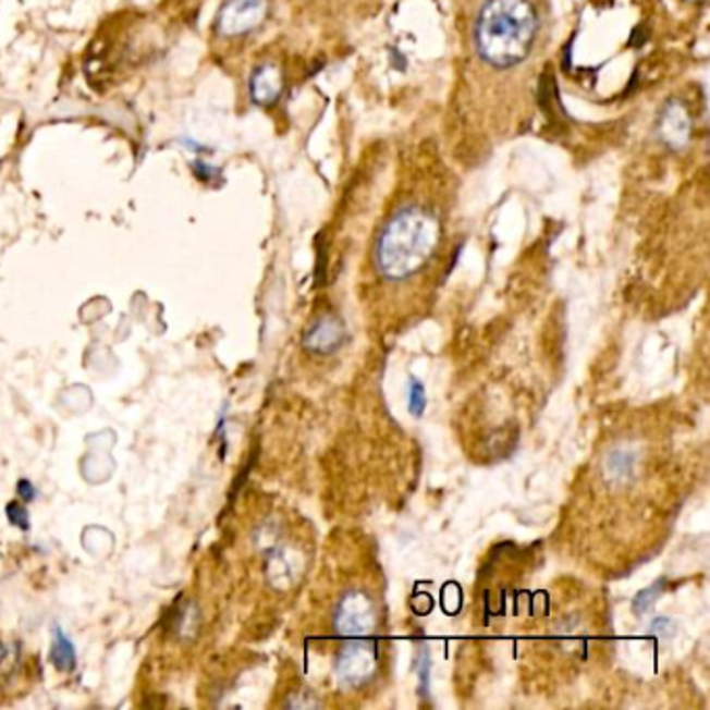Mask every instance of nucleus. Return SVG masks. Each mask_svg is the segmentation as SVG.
Instances as JSON below:
<instances>
[{
	"label": "nucleus",
	"instance_id": "nucleus-1",
	"mask_svg": "<svg viewBox=\"0 0 710 710\" xmlns=\"http://www.w3.org/2000/svg\"><path fill=\"white\" fill-rule=\"evenodd\" d=\"M542 17L531 0H483L474 24V47L492 70H513L527 61L540 38Z\"/></svg>",
	"mask_w": 710,
	"mask_h": 710
},
{
	"label": "nucleus",
	"instance_id": "nucleus-2",
	"mask_svg": "<svg viewBox=\"0 0 710 710\" xmlns=\"http://www.w3.org/2000/svg\"><path fill=\"white\" fill-rule=\"evenodd\" d=\"M442 237L438 215L424 205H404L392 215L376 242V265L388 280L401 282L426 267Z\"/></svg>",
	"mask_w": 710,
	"mask_h": 710
},
{
	"label": "nucleus",
	"instance_id": "nucleus-3",
	"mask_svg": "<svg viewBox=\"0 0 710 710\" xmlns=\"http://www.w3.org/2000/svg\"><path fill=\"white\" fill-rule=\"evenodd\" d=\"M374 602L360 592L346 593L335 609V629L348 638H363L376 629Z\"/></svg>",
	"mask_w": 710,
	"mask_h": 710
},
{
	"label": "nucleus",
	"instance_id": "nucleus-4",
	"mask_svg": "<svg viewBox=\"0 0 710 710\" xmlns=\"http://www.w3.org/2000/svg\"><path fill=\"white\" fill-rule=\"evenodd\" d=\"M267 0H230L217 17V32L225 38L246 36L267 17Z\"/></svg>",
	"mask_w": 710,
	"mask_h": 710
},
{
	"label": "nucleus",
	"instance_id": "nucleus-5",
	"mask_svg": "<svg viewBox=\"0 0 710 710\" xmlns=\"http://www.w3.org/2000/svg\"><path fill=\"white\" fill-rule=\"evenodd\" d=\"M378 669V650L367 641H348L338 654V673L348 686H360L374 677Z\"/></svg>",
	"mask_w": 710,
	"mask_h": 710
},
{
	"label": "nucleus",
	"instance_id": "nucleus-6",
	"mask_svg": "<svg viewBox=\"0 0 710 710\" xmlns=\"http://www.w3.org/2000/svg\"><path fill=\"white\" fill-rule=\"evenodd\" d=\"M691 130H694V121H691V113H689L686 102H682V100L664 102L659 119H657L659 140L671 150H680L689 143Z\"/></svg>",
	"mask_w": 710,
	"mask_h": 710
},
{
	"label": "nucleus",
	"instance_id": "nucleus-7",
	"mask_svg": "<svg viewBox=\"0 0 710 710\" xmlns=\"http://www.w3.org/2000/svg\"><path fill=\"white\" fill-rule=\"evenodd\" d=\"M344 338H346L344 321L335 315H323L308 328L303 344L313 355H332L344 344Z\"/></svg>",
	"mask_w": 710,
	"mask_h": 710
},
{
	"label": "nucleus",
	"instance_id": "nucleus-8",
	"mask_svg": "<svg viewBox=\"0 0 710 710\" xmlns=\"http://www.w3.org/2000/svg\"><path fill=\"white\" fill-rule=\"evenodd\" d=\"M248 88H250V98L259 107H271L280 100V96L284 93V73L273 63L259 65L250 75Z\"/></svg>",
	"mask_w": 710,
	"mask_h": 710
},
{
	"label": "nucleus",
	"instance_id": "nucleus-9",
	"mask_svg": "<svg viewBox=\"0 0 710 710\" xmlns=\"http://www.w3.org/2000/svg\"><path fill=\"white\" fill-rule=\"evenodd\" d=\"M638 472V458L632 450L613 449L604 461V474L613 483H627Z\"/></svg>",
	"mask_w": 710,
	"mask_h": 710
},
{
	"label": "nucleus",
	"instance_id": "nucleus-10",
	"mask_svg": "<svg viewBox=\"0 0 710 710\" xmlns=\"http://www.w3.org/2000/svg\"><path fill=\"white\" fill-rule=\"evenodd\" d=\"M22 648L17 644L0 641V689L17 682L22 673Z\"/></svg>",
	"mask_w": 710,
	"mask_h": 710
},
{
	"label": "nucleus",
	"instance_id": "nucleus-11",
	"mask_svg": "<svg viewBox=\"0 0 710 710\" xmlns=\"http://www.w3.org/2000/svg\"><path fill=\"white\" fill-rule=\"evenodd\" d=\"M50 661L63 673H72L75 663H77L72 639L63 634L61 627H54V639H52V646H50Z\"/></svg>",
	"mask_w": 710,
	"mask_h": 710
},
{
	"label": "nucleus",
	"instance_id": "nucleus-12",
	"mask_svg": "<svg viewBox=\"0 0 710 710\" xmlns=\"http://www.w3.org/2000/svg\"><path fill=\"white\" fill-rule=\"evenodd\" d=\"M427 396L424 390V383L417 379H411V388H408V411L413 415H421L426 408Z\"/></svg>",
	"mask_w": 710,
	"mask_h": 710
},
{
	"label": "nucleus",
	"instance_id": "nucleus-13",
	"mask_svg": "<svg viewBox=\"0 0 710 710\" xmlns=\"http://www.w3.org/2000/svg\"><path fill=\"white\" fill-rule=\"evenodd\" d=\"M7 517H9V522L13 523V525L22 527L24 531L29 529V517H27V511H25L24 506H20L17 502H11V504L7 506Z\"/></svg>",
	"mask_w": 710,
	"mask_h": 710
},
{
	"label": "nucleus",
	"instance_id": "nucleus-14",
	"mask_svg": "<svg viewBox=\"0 0 710 710\" xmlns=\"http://www.w3.org/2000/svg\"><path fill=\"white\" fill-rule=\"evenodd\" d=\"M657 592H659V586H654V588H650V590L639 593L638 598H636V602H634V609H636L638 613L648 611L650 604H652V602L657 600V596H659Z\"/></svg>",
	"mask_w": 710,
	"mask_h": 710
},
{
	"label": "nucleus",
	"instance_id": "nucleus-15",
	"mask_svg": "<svg viewBox=\"0 0 710 710\" xmlns=\"http://www.w3.org/2000/svg\"><path fill=\"white\" fill-rule=\"evenodd\" d=\"M17 492L22 494V498H24L25 502H29V500H34V494H36V490H34V486L27 481V479H22L20 483H17Z\"/></svg>",
	"mask_w": 710,
	"mask_h": 710
},
{
	"label": "nucleus",
	"instance_id": "nucleus-16",
	"mask_svg": "<svg viewBox=\"0 0 710 710\" xmlns=\"http://www.w3.org/2000/svg\"><path fill=\"white\" fill-rule=\"evenodd\" d=\"M419 661H421V664H426L427 661H429V654H427V650H424V652H421V657H419ZM426 682H427V673L426 671H421V684L426 686Z\"/></svg>",
	"mask_w": 710,
	"mask_h": 710
}]
</instances>
